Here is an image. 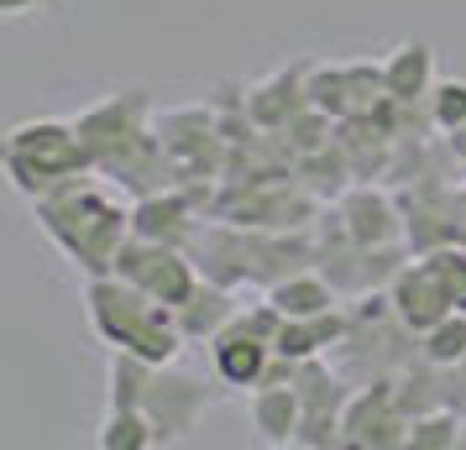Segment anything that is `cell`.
I'll use <instances>...</instances> for the list:
<instances>
[{
  "label": "cell",
  "mask_w": 466,
  "mask_h": 450,
  "mask_svg": "<svg viewBox=\"0 0 466 450\" xmlns=\"http://www.w3.org/2000/svg\"><path fill=\"white\" fill-rule=\"evenodd\" d=\"M299 419H304V408H299L294 383H262V387H252V429H257V440H262V445H294Z\"/></svg>",
  "instance_id": "18"
},
{
  "label": "cell",
  "mask_w": 466,
  "mask_h": 450,
  "mask_svg": "<svg viewBox=\"0 0 466 450\" xmlns=\"http://www.w3.org/2000/svg\"><path fill=\"white\" fill-rule=\"evenodd\" d=\"M278 136H283V147L294 152V163H299V157H309V152H319V147L336 142V121H330L319 105H304L289 126L278 131Z\"/></svg>",
  "instance_id": "22"
},
{
  "label": "cell",
  "mask_w": 466,
  "mask_h": 450,
  "mask_svg": "<svg viewBox=\"0 0 466 450\" xmlns=\"http://www.w3.org/2000/svg\"><path fill=\"white\" fill-rule=\"evenodd\" d=\"M294 173H299V184L315 194V199H340V194H346V178H357L351 163H346V147H340V142L309 152V157H299Z\"/></svg>",
  "instance_id": "20"
},
{
  "label": "cell",
  "mask_w": 466,
  "mask_h": 450,
  "mask_svg": "<svg viewBox=\"0 0 466 450\" xmlns=\"http://www.w3.org/2000/svg\"><path fill=\"white\" fill-rule=\"evenodd\" d=\"M32 215L43 225V236L74 262V273L100 278L116 267V252L131 236V205H121L100 173H79L58 184L53 194L32 199Z\"/></svg>",
  "instance_id": "1"
},
{
  "label": "cell",
  "mask_w": 466,
  "mask_h": 450,
  "mask_svg": "<svg viewBox=\"0 0 466 450\" xmlns=\"http://www.w3.org/2000/svg\"><path fill=\"white\" fill-rule=\"evenodd\" d=\"M409 425H414V419L403 414L393 377L357 383V393L340 408L346 450H409Z\"/></svg>",
  "instance_id": "6"
},
{
  "label": "cell",
  "mask_w": 466,
  "mask_h": 450,
  "mask_svg": "<svg viewBox=\"0 0 466 450\" xmlns=\"http://www.w3.org/2000/svg\"><path fill=\"white\" fill-rule=\"evenodd\" d=\"M116 278L137 283L142 294L163 304H178L189 299L194 288H199V267L184 246H163V241H147V236H127V246L116 252V267H110Z\"/></svg>",
  "instance_id": "7"
},
{
  "label": "cell",
  "mask_w": 466,
  "mask_h": 450,
  "mask_svg": "<svg viewBox=\"0 0 466 450\" xmlns=\"http://www.w3.org/2000/svg\"><path fill=\"white\" fill-rule=\"evenodd\" d=\"M340 210V225H346V236L357 241V246H393L403 241V210L393 194L372 189L367 178H361L357 189H346L336 199Z\"/></svg>",
  "instance_id": "13"
},
{
  "label": "cell",
  "mask_w": 466,
  "mask_h": 450,
  "mask_svg": "<svg viewBox=\"0 0 466 450\" xmlns=\"http://www.w3.org/2000/svg\"><path fill=\"white\" fill-rule=\"evenodd\" d=\"M430 126L435 131L466 126V79H435V89H430Z\"/></svg>",
  "instance_id": "25"
},
{
  "label": "cell",
  "mask_w": 466,
  "mask_h": 450,
  "mask_svg": "<svg viewBox=\"0 0 466 450\" xmlns=\"http://www.w3.org/2000/svg\"><path fill=\"white\" fill-rule=\"evenodd\" d=\"M268 299L294 320V315H325V309H340V294L330 288V278L319 273V267H299V273H289V278H278L273 288H268Z\"/></svg>",
  "instance_id": "19"
},
{
  "label": "cell",
  "mask_w": 466,
  "mask_h": 450,
  "mask_svg": "<svg viewBox=\"0 0 466 450\" xmlns=\"http://www.w3.org/2000/svg\"><path fill=\"white\" fill-rule=\"evenodd\" d=\"M388 100L382 64H315L309 68V105H319L330 121L372 115Z\"/></svg>",
  "instance_id": "9"
},
{
  "label": "cell",
  "mask_w": 466,
  "mask_h": 450,
  "mask_svg": "<svg viewBox=\"0 0 466 450\" xmlns=\"http://www.w3.org/2000/svg\"><path fill=\"white\" fill-rule=\"evenodd\" d=\"M95 173H100L116 194H131V199H147V194H157V189L184 184V178H178V168H173V157L163 152V142H157V131L131 136L127 147H116L110 157H100V163H95Z\"/></svg>",
  "instance_id": "10"
},
{
  "label": "cell",
  "mask_w": 466,
  "mask_h": 450,
  "mask_svg": "<svg viewBox=\"0 0 466 450\" xmlns=\"http://www.w3.org/2000/svg\"><path fill=\"white\" fill-rule=\"evenodd\" d=\"M309 68H315L309 58H294V64L273 68L268 79L247 85V110H252V121L262 131H283L309 105Z\"/></svg>",
  "instance_id": "14"
},
{
  "label": "cell",
  "mask_w": 466,
  "mask_h": 450,
  "mask_svg": "<svg viewBox=\"0 0 466 450\" xmlns=\"http://www.w3.org/2000/svg\"><path fill=\"white\" fill-rule=\"evenodd\" d=\"M461 450H466V429H461Z\"/></svg>",
  "instance_id": "30"
},
{
  "label": "cell",
  "mask_w": 466,
  "mask_h": 450,
  "mask_svg": "<svg viewBox=\"0 0 466 450\" xmlns=\"http://www.w3.org/2000/svg\"><path fill=\"white\" fill-rule=\"evenodd\" d=\"M215 383H220V377H215ZM215 383L184 372L178 362L152 366L147 393H142V408L152 414V425H157V435H163V445H184V440H194V429H199V419H205V408L220 398V387Z\"/></svg>",
  "instance_id": "5"
},
{
  "label": "cell",
  "mask_w": 466,
  "mask_h": 450,
  "mask_svg": "<svg viewBox=\"0 0 466 450\" xmlns=\"http://www.w3.org/2000/svg\"><path fill=\"white\" fill-rule=\"evenodd\" d=\"M299 450H340L346 445V429H340V414H304L294 435Z\"/></svg>",
  "instance_id": "26"
},
{
  "label": "cell",
  "mask_w": 466,
  "mask_h": 450,
  "mask_svg": "<svg viewBox=\"0 0 466 450\" xmlns=\"http://www.w3.org/2000/svg\"><path fill=\"white\" fill-rule=\"evenodd\" d=\"M388 299H393V315H399L414 335H424L430 325H441L445 315H456V304L445 294L441 273H435V262L430 257H409L399 267V278L388 283Z\"/></svg>",
  "instance_id": "11"
},
{
  "label": "cell",
  "mask_w": 466,
  "mask_h": 450,
  "mask_svg": "<svg viewBox=\"0 0 466 450\" xmlns=\"http://www.w3.org/2000/svg\"><path fill=\"white\" fill-rule=\"evenodd\" d=\"M445 136H451V157H456V173H461V184H466V126L445 131Z\"/></svg>",
  "instance_id": "28"
},
{
  "label": "cell",
  "mask_w": 466,
  "mask_h": 450,
  "mask_svg": "<svg viewBox=\"0 0 466 450\" xmlns=\"http://www.w3.org/2000/svg\"><path fill=\"white\" fill-rule=\"evenodd\" d=\"M346 325L351 315L346 309H325V315H283V330H278L273 351L278 356H289V362H309V356H330L346 335Z\"/></svg>",
  "instance_id": "16"
},
{
  "label": "cell",
  "mask_w": 466,
  "mask_h": 450,
  "mask_svg": "<svg viewBox=\"0 0 466 450\" xmlns=\"http://www.w3.org/2000/svg\"><path fill=\"white\" fill-rule=\"evenodd\" d=\"M461 429L466 419L451 408H430L409 425V450H461Z\"/></svg>",
  "instance_id": "23"
},
{
  "label": "cell",
  "mask_w": 466,
  "mask_h": 450,
  "mask_svg": "<svg viewBox=\"0 0 466 450\" xmlns=\"http://www.w3.org/2000/svg\"><path fill=\"white\" fill-rule=\"evenodd\" d=\"M43 11V0H0V16H32Z\"/></svg>",
  "instance_id": "29"
},
{
  "label": "cell",
  "mask_w": 466,
  "mask_h": 450,
  "mask_svg": "<svg viewBox=\"0 0 466 450\" xmlns=\"http://www.w3.org/2000/svg\"><path fill=\"white\" fill-rule=\"evenodd\" d=\"M0 173L22 199H43L68 178L95 173V163H89L74 121L43 115V121H22V126L0 131Z\"/></svg>",
  "instance_id": "3"
},
{
  "label": "cell",
  "mask_w": 466,
  "mask_h": 450,
  "mask_svg": "<svg viewBox=\"0 0 466 450\" xmlns=\"http://www.w3.org/2000/svg\"><path fill=\"white\" fill-rule=\"evenodd\" d=\"M85 309L95 335L110 345V351H131L152 366H168L184 356V330H178V315L173 304L142 294L137 283L116 278V273H100V278H85Z\"/></svg>",
  "instance_id": "2"
},
{
  "label": "cell",
  "mask_w": 466,
  "mask_h": 450,
  "mask_svg": "<svg viewBox=\"0 0 466 450\" xmlns=\"http://www.w3.org/2000/svg\"><path fill=\"white\" fill-rule=\"evenodd\" d=\"M420 351H424V362H435V366H461L466 362V315L461 309L445 315L441 325H430L420 335Z\"/></svg>",
  "instance_id": "24"
},
{
  "label": "cell",
  "mask_w": 466,
  "mask_h": 450,
  "mask_svg": "<svg viewBox=\"0 0 466 450\" xmlns=\"http://www.w3.org/2000/svg\"><path fill=\"white\" fill-rule=\"evenodd\" d=\"M173 315H178V330H184V341L189 345H210L215 335L241 315V299H236V288H226V283L199 278V288H194Z\"/></svg>",
  "instance_id": "15"
},
{
  "label": "cell",
  "mask_w": 466,
  "mask_h": 450,
  "mask_svg": "<svg viewBox=\"0 0 466 450\" xmlns=\"http://www.w3.org/2000/svg\"><path fill=\"white\" fill-rule=\"evenodd\" d=\"M424 257L435 262V273H441L451 304L466 315V246H441V252H424Z\"/></svg>",
  "instance_id": "27"
},
{
  "label": "cell",
  "mask_w": 466,
  "mask_h": 450,
  "mask_svg": "<svg viewBox=\"0 0 466 450\" xmlns=\"http://www.w3.org/2000/svg\"><path fill=\"white\" fill-rule=\"evenodd\" d=\"M95 445L100 450H157L163 435H157L147 408H110L100 435H95Z\"/></svg>",
  "instance_id": "21"
},
{
  "label": "cell",
  "mask_w": 466,
  "mask_h": 450,
  "mask_svg": "<svg viewBox=\"0 0 466 450\" xmlns=\"http://www.w3.org/2000/svg\"><path fill=\"white\" fill-rule=\"evenodd\" d=\"M152 95L147 89H116V95H106V100H95V105H85L79 115H74V131H79V142H85L89 163H100V157H110L116 147H127L131 136H142V131H152Z\"/></svg>",
  "instance_id": "8"
},
{
  "label": "cell",
  "mask_w": 466,
  "mask_h": 450,
  "mask_svg": "<svg viewBox=\"0 0 466 450\" xmlns=\"http://www.w3.org/2000/svg\"><path fill=\"white\" fill-rule=\"evenodd\" d=\"M152 131L173 157L178 178H220L226 173V136H220L215 105H173L152 115Z\"/></svg>",
  "instance_id": "4"
},
{
  "label": "cell",
  "mask_w": 466,
  "mask_h": 450,
  "mask_svg": "<svg viewBox=\"0 0 466 450\" xmlns=\"http://www.w3.org/2000/svg\"><path fill=\"white\" fill-rule=\"evenodd\" d=\"M273 356H278L273 341H268V335H257V330L241 320V315H236V320L210 341V366H215V377H220L226 387H241V393H247V387H257L262 377H268Z\"/></svg>",
  "instance_id": "12"
},
{
  "label": "cell",
  "mask_w": 466,
  "mask_h": 450,
  "mask_svg": "<svg viewBox=\"0 0 466 450\" xmlns=\"http://www.w3.org/2000/svg\"><path fill=\"white\" fill-rule=\"evenodd\" d=\"M382 85L388 100L403 105H430V89H435V47L430 43H403L382 58Z\"/></svg>",
  "instance_id": "17"
}]
</instances>
